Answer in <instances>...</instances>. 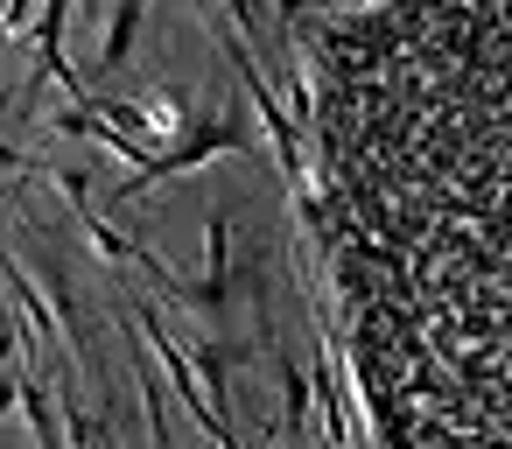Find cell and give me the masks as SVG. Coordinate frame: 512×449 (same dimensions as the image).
Instances as JSON below:
<instances>
[{
	"instance_id": "7a4b0ae2",
	"label": "cell",
	"mask_w": 512,
	"mask_h": 449,
	"mask_svg": "<svg viewBox=\"0 0 512 449\" xmlns=\"http://www.w3.org/2000/svg\"><path fill=\"white\" fill-rule=\"evenodd\" d=\"M274 379H281V407H288L281 421H288V435L302 442V435H309V407H316V379H309L295 358H274Z\"/></svg>"
},
{
	"instance_id": "5b68a950",
	"label": "cell",
	"mask_w": 512,
	"mask_h": 449,
	"mask_svg": "<svg viewBox=\"0 0 512 449\" xmlns=\"http://www.w3.org/2000/svg\"><path fill=\"white\" fill-rule=\"evenodd\" d=\"M239 29H246V36H260V0H239Z\"/></svg>"
},
{
	"instance_id": "277c9868",
	"label": "cell",
	"mask_w": 512,
	"mask_h": 449,
	"mask_svg": "<svg viewBox=\"0 0 512 449\" xmlns=\"http://www.w3.org/2000/svg\"><path fill=\"white\" fill-rule=\"evenodd\" d=\"M64 428H71V449H99V421L78 400H64Z\"/></svg>"
},
{
	"instance_id": "6da1fadb",
	"label": "cell",
	"mask_w": 512,
	"mask_h": 449,
	"mask_svg": "<svg viewBox=\"0 0 512 449\" xmlns=\"http://www.w3.org/2000/svg\"><path fill=\"white\" fill-rule=\"evenodd\" d=\"M239 148H246V127H239V120L190 127V141H183V148H169V155L155 162V183H162V176H183V169H190V162H204V155H239Z\"/></svg>"
},
{
	"instance_id": "3957f363",
	"label": "cell",
	"mask_w": 512,
	"mask_h": 449,
	"mask_svg": "<svg viewBox=\"0 0 512 449\" xmlns=\"http://www.w3.org/2000/svg\"><path fill=\"white\" fill-rule=\"evenodd\" d=\"M141 15H148V0H120L113 8V29H106V50H99V71H120L134 36H141Z\"/></svg>"
},
{
	"instance_id": "8992f818",
	"label": "cell",
	"mask_w": 512,
	"mask_h": 449,
	"mask_svg": "<svg viewBox=\"0 0 512 449\" xmlns=\"http://www.w3.org/2000/svg\"><path fill=\"white\" fill-rule=\"evenodd\" d=\"M274 8H281V22H302V15L316 8V0H274Z\"/></svg>"
}]
</instances>
